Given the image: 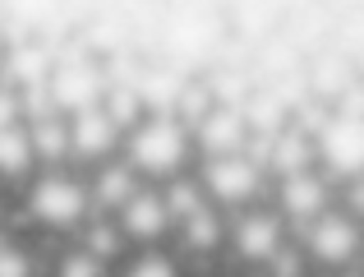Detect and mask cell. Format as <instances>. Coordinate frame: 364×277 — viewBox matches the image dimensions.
I'll use <instances>...</instances> for the list:
<instances>
[{
    "instance_id": "7402d4cb",
    "label": "cell",
    "mask_w": 364,
    "mask_h": 277,
    "mask_svg": "<svg viewBox=\"0 0 364 277\" xmlns=\"http://www.w3.org/2000/svg\"><path fill=\"white\" fill-rule=\"evenodd\" d=\"M185 268V259H180L171 245H139V250L124 259V273L129 277H176Z\"/></svg>"
},
{
    "instance_id": "7c38bea8",
    "label": "cell",
    "mask_w": 364,
    "mask_h": 277,
    "mask_svg": "<svg viewBox=\"0 0 364 277\" xmlns=\"http://www.w3.org/2000/svg\"><path fill=\"white\" fill-rule=\"evenodd\" d=\"M171 250L180 254V259H213V254H222L226 245V213L213 204H203L198 213L180 217L176 226H171Z\"/></svg>"
},
{
    "instance_id": "9a60e30c",
    "label": "cell",
    "mask_w": 364,
    "mask_h": 277,
    "mask_svg": "<svg viewBox=\"0 0 364 277\" xmlns=\"http://www.w3.org/2000/svg\"><path fill=\"white\" fill-rule=\"evenodd\" d=\"M28 125V143H33L37 167H70V135H65V116L60 111H46Z\"/></svg>"
},
{
    "instance_id": "83f0119b",
    "label": "cell",
    "mask_w": 364,
    "mask_h": 277,
    "mask_svg": "<svg viewBox=\"0 0 364 277\" xmlns=\"http://www.w3.org/2000/svg\"><path fill=\"white\" fill-rule=\"evenodd\" d=\"M0 56H5V37H0Z\"/></svg>"
},
{
    "instance_id": "4fadbf2b",
    "label": "cell",
    "mask_w": 364,
    "mask_h": 277,
    "mask_svg": "<svg viewBox=\"0 0 364 277\" xmlns=\"http://www.w3.org/2000/svg\"><path fill=\"white\" fill-rule=\"evenodd\" d=\"M309 167H318V157H314V135H304L291 120L267 135V152H263V176L267 180L295 176V171H309Z\"/></svg>"
},
{
    "instance_id": "2e32d148",
    "label": "cell",
    "mask_w": 364,
    "mask_h": 277,
    "mask_svg": "<svg viewBox=\"0 0 364 277\" xmlns=\"http://www.w3.org/2000/svg\"><path fill=\"white\" fill-rule=\"evenodd\" d=\"M51 65H55V56H51V46H42V42L5 46V56H0V79L14 83V88H23V83L46 79V74H51Z\"/></svg>"
},
{
    "instance_id": "ffe728a7",
    "label": "cell",
    "mask_w": 364,
    "mask_h": 277,
    "mask_svg": "<svg viewBox=\"0 0 364 277\" xmlns=\"http://www.w3.org/2000/svg\"><path fill=\"white\" fill-rule=\"evenodd\" d=\"M74 236H79V245H88V250L97 254V259H107V263L124 259V250H129L124 236H120V226H116V217H102V213H92Z\"/></svg>"
},
{
    "instance_id": "cb8c5ba5",
    "label": "cell",
    "mask_w": 364,
    "mask_h": 277,
    "mask_svg": "<svg viewBox=\"0 0 364 277\" xmlns=\"http://www.w3.org/2000/svg\"><path fill=\"white\" fill-rule=\"evenodd\" d=\"M55 273H60V277H102V273H111V263L97 259L88 245L74 241L70 250H60V259H55Z\"/></svg>"
},
{
    "instance_id": "d4e9b609",
    "label": "cell",
    "mask_w": 364,
    "mask_h": 277,
    "mask_svg": "<svg viewBox=\"0 0 364 277\" xmlns=\"http://www.w3.org/2000/svg\"><path fill=\"white\" fill-rule=\"evenodd\" d=\"M28 273H37L33 250H28V245H18L14 236L0 231V277H28Z\"/></svg>"
},
{
    "instance_id": "8992f818",
    "label": "cell",
    "mask_w": 364,
    "mask_h": 277,
    "mask_svg": "<svg viewBox=\"0 0 364 277\" xmlns=\"http://www.w3.org/2000/svg\"><path fill=\"white\" fill-rule=\"evenodd\" d=\"M46 93H51V107L60 116H74L83 107H97L102 93H107V70H102L92 56H55L51 74H46Z\"/></svg>"
},
{
    "instance_id": "6da1fadb",
    "label": "cell",
    "mask_w": 364,
    "mask_h": 277,
    "mask_svg": "<svg viewBox=\"0 0 364 277\" xmlns=\"http://www.w3.org/2000/svg\"><path fill=\"white\" fill-rule=\"evenodd\" d=\"M120 157L134 167V176L143 185H161V180L180 176V171L194 167V139L189 125L176 111H143L120 139Z\"/></svg>"
},
{
    "instance_id": "603a6c76",
    "label": "cell",
    "mask_w": 364,
    "mask_h": 277,
    "mask_svg": "<svg viewBox=\"0 0 364 277\" xmlns=\"http://www.w3.org/2000/svg\"><path fill=\"white\" fill-rule=\"evenodd\" d=\"M102 111L116 120L120 130H129L134 120L143 116V102L134 93V79H107V93H102Z\"/></svg>"
},
{
    "instance_id": "e0dca14e",
    "label": "cell",
    "mask_w": 364,
    "mask_h": 277,
    "mask_svg": "<svg viewBox=\"0 0 364 277\" xmlns=\"http://www.w3.org/2000/svg\"><path fill=\"white\" fill-rule=\"evenodd\" d=\"M37 171V157H33V143H28V125H5L0 130V185H23L28 176Z\"/></svg>"
},
{
    "instance_id": "44dd1931",
    "label": "cell",
    "mask_w": 364,
    "mask_h": 277,
    "mask_svg": "<svg viewBox=\"0 0 364 277\" xmlns=\"http://www.w3.org/2000/svg\"><path fill=\"white\" fill-rule=\"evenodd\" d=\"M157 189H161V199H166L171 222H180V217L198 213V208L208 204V199H203V185H198V176H194V167L180 171V176H171V180H161Z\"/></svg>"
},
{
    "instance_id": "d6986e66",
    "label": "cell",
    "mask_w": 364,
    "mask_h": 277,
    "mask_svg": "<svg viewBox=\"0 0 364 277\" xmlns=\"http://www.w3.org/2000/svg\"><path fill=\"white\" fill-rule=\"evenodd\" d=\"M180 74L166 70V65H157V70H143L134 74V93H139L143 111H176V98H180Z\"/></svg>"
},
{
    "instance_id": "8fae6325",
    "label": "cell",
    "mask_w": 364,
    "mask_h": 277,
    "mask_svg": "<svg viewBox=\"0 0 364 277\" xmlns=\"http://www.w3.org/2000/svg\"><path fill=\"white\" fill-rule=\"evenodd\" d=\"M189 139H194L198 157H222V152H240L249 139V125L240 116V107H226V102H213L203 116L189 125Z\"/></svg>"
},
{
    "instance_id": "277c9868",
    "label": "cell",
    "mask_w": 364,
    "mask_h": 277,
    "mask_svg": "<svg viewBox=\"0 0 364 277\" xmlns=\"http://www.w3.org/2000/svg\"><path fill=\"white\" fill-rule=\"evenodd\" d=\"M300 231V254L304 263L318 268H350L360 259V217H350L341 204H328L318 217H309Z\"/></svg>"
},
{
    "instance_id": "7a4b0ae2",
    "label": "cell",
    "mask_w": 364,
    "mask_h": 277,
    "mask_svg": "<svg viewBox=\"0 0 364 277\" xmlns=\"http://www.w3.org/2000/svg\"><path fill=\"white\" fill-rule=\"evenodd\" d=\"M23 194V213L46 231L74 236L83 222L92 217V199H88V180L74 167H37L33 176L18 185Z\"/></svg>"
},
{
    "instance_id": "4316f807",
    "label": "cell",
    "mask_w": 364,
    "mask_h": 277,
    "mask_svg": "<svg viewBox=\"0 0 364 277\" xmlns=\"http://www.w3.org/2000/svg\"><path fill=\"white\" fill-rule=\"evenodd\" d=\"M5 213H9V199H5V185H0V226H5Z\"/></svg>"
},
{
    "instance_id": "ac0fdd59",
    "label": "cell",
    "mask_w": 364,
    "mask_h": 277,
    "mask_svg": "<svg viewBox=\"0 0 364 277\" xmlns=\"http://www.w3.org/2000/svg\"><path fill=\"white\" fill-rule=\"evenodd\" d=\"M304 83H309V88H304V98H314V102H323V107H332V102H337L341 93L355 83V74H350V65L341 61L337 51H332V56H318V61L309 65Z\"/></svg>"
},
{
    "instance_id": "3957f363",
    "label": "cell",
    "mask_w": 364,
    "mask_h": 277,
    "mask_svg": "<svg viewBox=\"0 0 364 277\" xmlns=\"http://www.w3.org/2000/svg\"><path fill=\"white\" fill-rule=\"evenodd\" d=\"M194 176L203 185V199L213 208H222L226 217L240 208L267 199V176L258 162H249L245 152H222V157H194Z\"/></svg>"
},
{
    "instance_id": "5b68a950",
    "label": "cell",
    "mask_w": 364,
    "mask_h": 277,
    "mask_svg": "<svg viewBox=\"0 0 364 277\" xmlns=\"http://www.w3.org/2000/svg\"><path fill=\"white\" fill-rule=\"evenodd\" d=\"M286 241H291V226H286V217L267 199H258V204H249V208L226 217V245H231L235 259L249 263V268H263Z\"/></svg>"
},
{
    "instance_id": "30bf717a",
    "label": "cell",
    "mask_w": 364,
    "mask_h": 277,
    "mask_svg": "<svg viewBox=\"0 0 364 277\" xmlns=\"http://www.w3.org/2000/svg\"><path fill=\"white\" fill-rule=\"evenodd\" d=\"M111 217H116V226H120V236H124L129 250H139V245H166L171 226H176L157 185H139Z\"/></svg>"
},
{
    "instance_id": "5bb4252c",
    "label": "cell",
    "mask_w": 364,
    "mask_h": 277,
    "mask_svg": "<svg viewBox=\"0 0 364 277\" xmlns=\"http://www.w3.org/2000/svg\"><path fill=\"white\" fill-rule=\"evenodd\" d=\"M83 180H88V199H92V213H102V217H111L116 208L124 204V199L134 194V189L143 185L139 176H134V167L120 157H107V162H97V167H88L83 171Z\"/></svg>"
},
{
    "instance_id": "9c48e42d",
    "label": "cell",
    "mask_w": 364,
    "mask_h": 277,
    "mask_svg": "<svg viewBox=\"0 0 364 277\" xmlns=\"http://www.w3.org/2000/svg\"><path fill=\"white\" fill-rule=\"evenodd\" d=\"M65 135H70V167L88 171V167H97V162L116 157L124 130L97 102V107H83V111H74V116H65Z\"/></svg>"
},
{
    "instance_id": "484cf974",
    "label": "cell",
    "mask_w": 364,
    "mask_h": 277,
    "mask_svg": "<svg viewBox=\"0 0 364 277\" xmlns=\"http://www.w3.org/2000/svg\"><path fill=\"white\" fill-rule=\"evenodd\" d=\"M18 120H23V107H18V88L0 79V130H5V125H18Z\"/></svg>"
},
{
    "instance_id": "ba28073f",
    "label": "cell",
    "mask_w": 364,
    "mask_h": 277,
    "mask_svg": "<svg viewBox=\"0 0 364 277\" xmlns=\"http://www.w3.org/2000/svg\"><path fill=\"white\" fill-rule=\"evenodd\" d=\"M314 157H318V171L332 180V185L355 180L360 176V162H364L360 120L355 116H337V111H332V116L318 125V135H314Z\"/></svg>"
},
{
    "instance_id": "52a82bcc",
    "label": "cell",
    "mask_w": 364,
    "mask_h": 277,
    "mask_svg": "<svg viewBox=\"0 0 364 277\" xmlns=\"http://www.w3.org/2000/svg\"><path fill=\"white\" fill-rule=\"evenodd\" d=\"M267 204L286 217V226H304L328 204H337V185L318 167H309V171H295V176L267 180Z\"/></svg>"
}]
</instances>
